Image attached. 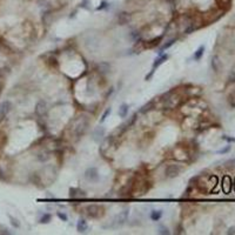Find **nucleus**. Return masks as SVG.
Listing matches in <instances>:
<instances>
[{"instance_id":"nucleus-1","label":"nucleus","mask_w":235,"mask_h":235,"mask_svg":"<svg viewBox=\"0 0 235 235\" xmlns=\"http://www.w3.org/2000/svg\"><path fill=\"white\" fill-rule=\"evenodd\" d=\"M86 215L91 219H100L105 214V208L99 205H88L85 208Z\"/></svg>"},{"instance_id":"nucleus-2","label":"nucleus","mask_w":235,"mask_h":235,"mask_svg":"<svg viewBox=\"0 0 235 235\" xmlns=\"http://www.w3.org/2000/svg\"><path fill=\"white\" fill-rule=\"evenodd\" d=\"M164 107L167 108H174L179 101V94L174 92V91H170L168 93H166L164 95Z\"/></svg>"},{"instance_id":"nucleus-3","label":"nucleus","mask_w":235,"mask_h":235,"mask_svg":"<svg viewBox=\"0 0 235 235\" xmlns=\"http://www.w3.org/2000/svg\"><path fill=\"white\" fill-rule=\"evenodd\" d=\"M181 172V167L179 164H168L164 169V176L168 179H173L180 174Z\"/></svg>"},{"instance_id":"nucleus-4","label":"nucleus","mask_w":235,"mask_h":235,"mask_svg":"<svg viewBox=\"0 0 235 235\" xmlns=\"http://www.w3.org/2000/svg\"><path fill=\"white\" fill-rule=\"evenodd\" d=\"M85 179L89 182H96L99 180V172H98V168L95 167H88L87 169L85 170Z\"/></svg>"},{"instance_id":"nucleus-5","label":"nucleus","mask_w":235,"mask_h":235,"mask_svg":"<svg viewBox=\"0 0 235 235\" xmlns=\"http://www.w3.org/2000/svg\"><path fill=\"white\" fill-rule=\"evenodd\" d=\"M115 20H117L118 25H121V26L127 25V24H129L130 20H132V14L126 11H122V12H120V13H118L117 17H115Z\"/></svg>"},{"instance_id":"nucleus-6","label":"nucleus","mask_w":235,"mask_h":235,"mask_svg":"<svg viewBox=\"0 0 235 235\" xmlns=\"http://www.w3.org/2000/svg\"><path fill=\"white\" fill-rule=\"evenodd\" d=\"M48 113V107H47V102L45 100H40L36 105H35V114L38 117L44 118L47 115Z\"/></svg>"},{"instance_id":"nucleus-7","label":"nucleus","mask_w":235,"mask_h":235,"mask_svg":"<svg viewBox=\"0 0 235 235\" xmlns=\"http://www.w3.org/2000/svg\"><path fill=\"white\" fill-rule=\"evenodd\" d=\"M87 126H88V121L85 120L83 118H81V119L79 120V122L76 123V126L74 127V133H75L78 136H81V135H83V133L86 132Z\"/></svg>"},{"instance_id":"nucleus-8","label":"nucleus","mask_w":235,"mask_h":235,"mask_svg":"<svg viewBox=\"0 0 235 235\" xmlns=\"http://www.w3.org/2000/svg\"><path fill=\"white\" fill-rule=\"evenodd\" d=\"M128 214H129V209L128 208H126V209H123L122 212H120L119 214H118L117 216H115V224L117 226H122L126 223L127 221V219H128Z\"/></svg>"},{"instance_id":"nucleus-9","label":"nucleus","mask_w":235,"mask_h":235,"mask_svg":"<svg viewBox=\"0 0 235 235\" xmlns=\"http://www.w3.org/2000/svg\"><path fill=\"white\" fill-rule=\"evenodd\" d=\"M111 68H112L111 64L107 62V61H101V62H99V64L96 65V70L99 72L101 75L108 74V73L111 72Z\"/></svg>"},{"instance_id":"nucleus-10","label":"nucleus","mask_w":235,"mask_h":235,"mask_svg":"<svg viewBox=\"0 0 235 235\" xmlns=\"http://www.w3.org/2000/svg\"><path fill=\"white\" fill-rule=\"evenodd\" d=\"M105 133H106V129L104 128L102 126L96 127V128L94 129V132H93V140L95 141V142H100V141L104 139Z\"/></svg>"},{"instance_id":"nucleus-11","label":"nucleus","mask_w":235,"mask_h":235,"mask_svg":"<svg viewBox=\"0 0 235 235\" xmlns=\"http://www.w3.org/2000/svg\"><path fill=\"white\" fill-rule=\"evenodd\" d=\"M12 109V104L11 101H8V100H5V101H2L1 104H0V117H5L7 115Z\"/></svg>"},{"instance_id":"nucleus-12","label":"nucleus","mask_w":235,"mask_h":235,"mask_svg":"<svg viewBox=\"0 0 235 235\" xmlns=\"http://www.w3.org/2000/svg\"><path fill=\"white\" fill-rule=\"evenodd\" d=\"M211 66L215 73H219V72L221 70V68H222V62H221V60H220V58H219L217 55H213V57H212Z\"/></svg>"},{"instance_id":"nucleus-13","label":"nucleus","mask_w":235,"mask_h":235,"mask_svg":"<svg viewBox=\"0 0 235 235\" xmlns=\"http://www.w3.org/2000/svg\"><path fill=\"white\" fill-rule=\"evenodd\" d=\"M88 229V223L85 219H79L76 222V230L79 233H85Z\"/></svg>"},{"instance_id":"nucleus-14","label":"nucleus","mask_w":235,"mask_h":235,"mask_svg":"<svg viewBox=\"0 0 235 235\" xmlns=\"http://www.w3.org/2000/svg\"><path fill=\"white\" fill-rule=\"evenodd\" d=\"M232 1H233V0H215L217 7L223 10V11H228L229 8H230Z\"/></svg>"},{"instance_id":"nucleus-15","label":"nucleus","mask_w":235,"mask_h":235,"mask_svg":"<svg viewBox=\"0 0 235 235\" xmlns=\"http://www.w3.org/2000/svg\"><path fill=\"white\" fill-rule=\"evenodd\" d=\"M70 196L72 199H76V198H85L86 194L83 190H80L79 188H70Z\"/></svg>"},{"instance_id":"nucleus-16","label":"nucleus","mask_w":235,"mask_h":235,"mask_svg":"<svg viewBox=\"0 0 235 235\" xmlns=\"http://www.w3.org/2000/svg\"><path fill=\"white\" fill-rule=\"evenodd\" d=\"M128 111H129V106L127 104H122V105L119 107V111H118V114L119 117L125 119V118L128 115Z\"/></svg>"},{"instance_id":"nucleus-17","label":"nucleus","mask_w":235,"mask_h":235,"mask_svg":"<svg viewBox=\"0 0 235 235\" xmlns=\"http://www.w3.org/2000/svg\"><path fill=\"white\" fill-rule=\"evenodd\" d=\"M168 59V54H161L158 59H155V61H154V64H153V68L155 70V68H158L160 65H162Z\"/></svg>"},{"instance_id":"nucleus-18","label":"nucleus","mask_w":235,"mask_h":235,"mask_svg":"<svg viewBox=\"0 0 235 235\" xmlns=\"http://www.w3.org/2000/svg\"><path fill=\"white\" fill-rule=\"evenodd\" d=\"M149 217H151L152 221H159L162 217V211L161 209H154V211L151 212Z\"/></svg>"},{"instance_id":"nucleus-19","label":"nucleus","mask_w":235,"mask_h":235,"mask_svg":"<svg viewBox=\"0 0 235 235\" xmlns=\"http://www.w3.org/2000/svg\"><path fill=\"white\" fill-rule=\"evenodd\" d=\"M203 53H205V46L203 45H201V46L194 52V55H193V59L195 61H199L200 59L203 57Z\"/></svg>"},{"instance_id":"nucleus-20","label":"nucleus","mask_w":235,"mask_h":235,"mask_svg":"<svg viewBox=\"0 0 235 235\" xmlns=\"http://www.w3.org/2000/svg\"><path fill=\"white\" fill-rule=\"evenodd\" d=\"M176 42V39L175 38H173V39H170V40H168L166 44H164V46L160 48V51H159V55H161V54H164V52L166 51V49H168L170 46H173L174 44Z\"/></svg>"},{"instance_id":"nucleus-21","label":"nucleus","mask_w":235,"mask_h":235,"mask_svg":"<svg viewBox=\"0 0 235 235\" xmlns=\"http://www.w3.org/2000/svg\"><path fill=\"white\" fill-rule=\"evenodd\" d=\"M49 158H51V156H49V153H47V152H40L38 154V160H39L40 162H46Z\"/></svg>"},{"instance_id":"nucleus-22","label":"nucleus","mask_w":235,"mask_h":235,"mask_svg":"<svg viewBox=\"0 0 235 235\" xmlns=\"http://www.w3.org/2000/svg\"><path fill=\"white\" fill-rule=\"evenodd\" d=\"M51 220H52V215L48 214V213H44L39 221H40V223H48Z\"/></svg>"},{"instance_id":"nucleus-23","label":"nucleus","mask_w":235,"mask_h":235,"mask_svg":"<svg viewBox=\"0 0 235 235\" xmlns=\"http://www.w3.org/2000/svg\"><path fill=\"white\" fill-rule=\"evenodd\" d=\"M158 233L160 235H169L170 234L169 229L167 228V227H164V226H159Z\"/></svg>"},{"instance_id":"nucleus-24","label":"nucleus","mask_w":235,"mask_h":235,"mask_svg":"<svg viewBox=\"0 0 235 235\" xmlns=\"http://www.w3.org/2000/svg\"><path fill=\"white\" fill-rule=\"evenodd\" d=\"M223 189H224V192H226V193H228L229 190H230V185H229V177L228 176H226V177L223 179Z\"/></svg>"},{"instance_id":"nucleus-25","label":"nucleus","mask_w":235,"mask_h":235,"mask_svg":"<svg viewBox=\"0 0 235 235\" xmlns=\"http://www.w3.org/2000/svg\"><path fill=\"white\" fill-rule=\"evenodd\" d=\"M112 113V108L109 107V108H107L105 112H104V114H102V117H101V119H100V123H102V122H105V120L108 118V115Z\"/></svg>"},{"instance_id":"nucleus-26","label":"nucleus","mask_w":235,"mask_h":235,"mask_svg":"<svg viewBox=\"0 0 235 235\" xmlns=\"http://www.w3.org/2000/svg\"><path fill=\"white\" fill-rule=\"evenodd\" d=\"M228 102H229V105H230V107H233V108H234L235 107V91L233 92V93L229 94Z\"/></svg>"},{"instance_id":"nucleus-27","label":"nucleus","mask_w":235,"mask_h":235,"mask_svg":"<svg viewBox=\"0 0 235 235\" xmlns=\"http://www.w3.org/2000/svg\"><path fill=\"white\" fill-rule=\"evenodd\" d=\"M57 216L61 220V221H67L68 220V216H67V214L66 213H64V212H57Z\"/></svg>"},{"instance_id":"nucleus-28","label":"nucleus","mask_w":235,"mask_h":235,"mask_svg":"<svg viewBox=\"0 0 235 235\" xmlns=\"http://www.w3.org/2000/svg\"><path fill=\"white\" fill-rule=\"evenodd\" d=\"M108 6H109V2H108V1H106V0H102V1H101V4H100V6L96 7V11H101V10H104V8H107Z\"/></svg>"},{"instance_id":"nucleus-29","label":"nucleus","mask_w":235,"mask_h":235,"mask_svg":"<svg viewBox=\"0 0 235 235\" xmlns=\"http://www.w3.org/2000/svg\"><path fill=\"white\" fill-rule=\"evenodd\" d=\"M152 105H153V101H151V102H148L147 105H145L143 107H142V108H141L140 112H141V113H146L147 111H149V109H151V107H152Z\"/></svg>"},{"instance_id":"nucleus-30","label":"nucleus","mask_w":235,"mask_h":235,"mask_svg":"<svg viewBox=\"0 0 235 235\" xmlns=\"http://www.w3.org/2000/svg\"><path fill=\"white\" fill-rule=\"evenodd\" d=\"M10 220H11V223L15 227V228H19V227H20V222L18 221L17 219H14L13 216H10Z\"/></svg>"},{"instance_id":"nucleus-31","label":"nucleus","mask_w":235,"mask_h":235,"mask_svg":"<svg viewBox=\"0 0 235 235\" xmlns=\"http://www.w3.org/2000/svg\"><path fill=\"white\" fill-rule=\"evenodd\" d=\"M235 81V68L232 72H230V74L228 76V82H234Z\"/></svg>"},{"instance_id":"nucleus-32","label":"nucleus","mask_w":235,"mask_h":235,"mask_svg":"<svg viewBox=\"0 0 235 235\" xmlns=\"http://www.w3.org/2000/svg\"><path fill=\"white\" fill-rule=\"evenodd\" d=\"M230 148H232V147H230V146L228 145V146H226L224 148H222V149L217 151V154H224V153H228L229 151H230Z\"/></svg>"},{"instance_id":"nucleus-33","label":"nucleus","mask_w":235,"mask_h":235,"mask_svg":"<svg viewBox=\"0 0 235 235\" xmlns=\"http://www.w3.org/2000/svg\"><path fill=\"white\" fill-rule=\"evenodd\" d=\"M222 139L226 141H228V142H235V138H230V136H228V135H223Z\"/></svg>"},{"instance_id":"nucleus-34","label":"nucleus","mask_w":235,"mask_h":235,"mask_svg":"<svg viewBox=\"0 0 235 235\" xmlns=\"http://www.w3.org/2000/svg\"><path fill=\"white\" fill-rule=\"evenodd\" d=\"M154 70H154V68H152V70L149 72V74H147V75L145 76V80H151V78H152L153 74H154Z\"/></svg>"},{"instance_id":"nucleus-35","label":"nucleus","mask_w":235,"mask_h":235,"mask_svg":"<svg viewBox=\"0 0 235 235\" xmlns=\"http://www.w3.org/2000/svg\"><path fill=\"white\" fill-rule=\"evenodd\" d=\"M227 234L230 235V234H235V227H232V228H229L227 230Z\"/></svg>"},{"instance_id":"nucleus-36","label":"nucleus","mask_w":235,"mask_h":235,"mask_svg":"<svg viewBox=\"0 0 235 235\" xmlns=\"http://www.w3.org/2000/svg\"><path fill=\"white\" fill-rule=\"evenodd\" d=\"M1 234H11V232H8V229H4L1 232Z\"/></svg>"},{"instance_id":"nucleus-37","label":"nucleus","mask_w":235,"mask_h":235,"mask_svg":"<svg viewBox=\"0 0 235 235\" xmlns=\"http://www.w3.org/2000/svg\"><path fill=\"white\" fill-rule=\"evenodd\" d=\"M0 177H2V170L0 169Z\"/></svg>"},{"instance_id":"nucleus-38","label":"nucleus","mask_w":235,"mask_h":235,"mask_svg":"<svg viewBox=\"0 0 235 235\" xmlns=\"http://www.w3.org/2000/svg\"><path fill=\"white\" fill-rule=\"evenodd\" d=\"M1 88L2 87H1V85H0V93H1Z\"/></svg>"},{"instance_id":"nucleus-39","label":"nucleus","mask_w":235,"mask_h":235,"mask_svg":"<svg viewBox=\"0 0 235 235\" xmlns=\"http://www.w3.org/2000/svg\"><path fill=\"white\" fill-rule=\"evenodd\" d=\"M234 21H235V17H234Z\"/></svg>"}]
</instances>
